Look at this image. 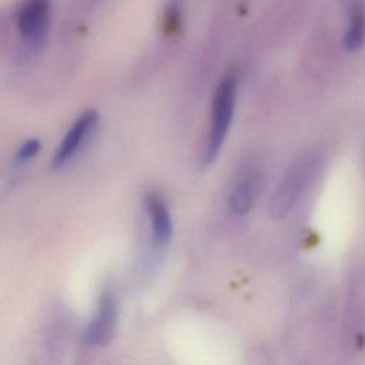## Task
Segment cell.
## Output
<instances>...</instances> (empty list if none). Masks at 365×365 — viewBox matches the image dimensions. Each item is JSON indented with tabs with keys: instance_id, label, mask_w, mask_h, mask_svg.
Listing matches in <instances>:
<instances>
[{
	"instance_id": "1",
	"label": "cell",
	"mask_w": 365,
	"mask_h": 365,
	"mask_svg": "<svg viewBox=\"0 0 365 365\" xmlns=\"http://www.w3.org/2000/svg\"><path fill=\"white\" fill-rule=\"evenodd\" d=\"M235 96H237L235 77L231 74L225 76L218 83L212 97L210 128H208L207 140L204 143L202 160H201V164L204 167H208L215 161V158L218 157L224 145V141L234 115Z\"/></svg>"
},
{
	"instance_id": "7",
	"label": "cell",
	"mask_w": 365,
	"mask_h": 365,
	"mask_svg": "<svg viewBox=\"0 0 365 365\" xmlns=\"http://www.w3.org/2000/svg\"><path fill=\"white\" fill-rule=\"evenodd\" d=\"M345 329L354 338L365 332V282L358 277L351 279L346 289Z\"/></svg>"
},
{
	"instance_id": "4",
	"label": "cell",
	"mask_w": 365,
	"mask_h": 365,
	"mask_svg": "<svg viewBox=\"0 0 365 365\" xmlns=\"http://www.w3.org/2000/svg\"><path fill=\"white\" fill-rule=\"evenodd\" d=\"M97 123H98V114L94 110H87L76 118V121L67 130L63 140L60 141V145L56 148L53 154V160H51L53 168L63 167L67 161H70L76 155L78 148L96 130Z\"/></svg>"
},
{
	"instance_id": "3",
	"label": "cell",
	"mask_w": 365,
	"mask_h": 365,
	"mask_svg": "<svg viewBox=\"0 0 365 365\" xmlns=\"http://www.w3.org/2000/svg\"><path fill=\"white\" fill-rule=\"evenodd\" d=\"M314 167H315L314 160L305 158L298 161L288 171L282 182L278 185L275 194L272 195V200H271L272 215L284 217L291 210V207L302 192L304 187L307 185Z\"/></svg>"
},
{
	"instance_id": "6",
	"label": "cell",
	"mask_w": 365,
	"mask_h": 365,
	"mask_svg": "<svg viewBox=\"0 0 365 365\" xmlns=\"http://www.w3.org/2000/svg\"><path fill=\"white\" fill-rule=\"evenodd\" d=\"M145 211L150 220L153 245L157 251L165 248L173 235V220L161 194L150 192L145 197Z\"/></svg>"
},
{
	"instance_id": "2",
	"label": "cell",
	"mask_w": 365,
	"mask_h": 365,
	"mask_svg": "<svg viewBox=\"0 0 365 365\" xmlns=\"http://www.w3.org/2000/svg\"><path fill=\"white\" fill-rule=\"evenodd\" d=\"M50 3L48 0H23L17 10V30L24 43L40 46L48 31Z\"/></svg>"
},
{
	"instance_id": "8",
	"label": "cell",
	"mask_w": 365,
	"mask_h": 365,
	"mask_svg": "<svg viewBox=\"0 0 365 365\" xmlns=\"http://www.w3.org/2000/svg\"><path fill=\"white\" fill-rule=\"evenodd\" d=\"M259 191V177L254 173L244 175L231 190L228 202L235 214H247Z\"/></svg>"
},
{
	"instance_id": "10",
	"label": "cell",
	"mask_w": 365,
	"mask_h": 365,
	"mask_svg": "<svg viewBox=\"0 0 365 365\" xmlns=\"http://www.w3.org/2000/svg\"><path fill=\"white\" fill-rule=\"evenodd\" d=\"M40 151V141L37 138L26 140L17 150L14 155V163L17 165L27 163L30 158H33Z\"/></svg>"
},
{
	"instance_id": "9",
	"label": "cell",
	"mask_w": 365,
	"mask_h": 365,
	"mask_svg": "<svg viewBox=\"0 0 365 365\" xmlns=\"http://www.w3.org/2000/svg\"><path fill=\"white\" fill-rule=\"evenodd\" d=\"M365 40V4L362 0H354L345 30V44L348 48H358Z\"/></svg>"
},
{
	"instance_id": "5",
	"label": "cell",
	"mask_w": 365,
	"mask_h": 365,
	"mask_svg": "<svg viewBox=\"0 0 365 365\" xmlns=\"http://www.w3.org/2000/svg\"><path fill=\"white\" fill-rule=\"evenodd\" d=\"M117 321V304L111 292H103L96 311L86 328V342L91 346H103L110 342Z\"/></svg>"
},
{
	"instance_id": "11",
	"label": "cell",
	"mask_w": 365,
	"mask_h": 365,
	"mask_svg": "<svg viewBox=\"0 0 365 365\" xmlns=\"http://www.w3.org/2000/svg\"><path fill=\"white\" fill-rule=\"evenodd\" d=\"M165 20H167L168 29H171V30H174V29L178 26L180 20H181L180 1H178V0H173V1H171L170 7L167 9V17H165Z\"/></svg>"
}]
</instances>
